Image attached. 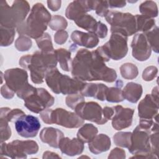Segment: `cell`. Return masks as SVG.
<instances>
[{"label":"cell","mask_w":159,"mask_h":159,"mask_svg":"<svg viewBox=\"0 0 159 159\" xmlns=\"http://www.w3.org/2000/svg\"><path fill=\"white\" fill-rule=\"evenodd\" d=\"M106 61L97 50L80 49L71 63V75L81 81H103L112 83L117 78V73L107 66Z\"/></svg>","instance_id":"obj_1"},{"label":"cell","mask_w":159,"mask_h":159,"mask_svg":"<svg viewBox=\"0 0 159 159\" xmlns=\"http://www.w3.org/2000/svg\"><path fill=\"white\" fill-rule=\"evenodd\" d=\"M57 59L55 50L50 52L37 51L31 55L22 56L19 65L30 71V78L35 84L43 82L48 71L56 67Z\"/></svg>","instance_id":"obj_2"},{"label":"cell","mask_w":159,"mask_h":159,"mask_svg":"<svg viewBox=\"0 0 159 159\" xmlns=\"http://www.w3.org/2000/svg\"><path fill=\"white\" fill-rule=\"evenodd\" d=\"M51 20V14L43 4H35L25 20L16 29L19 35H26L37 40L42 37Z\"/></svg>","instance_id":"obj_3"},{"label":"cell","mask_w":159,"mask_h":159,"mask_svg":"<svg viewBox=\"0 0 159 159\" xmlns=\"http://www.w3.org/2000/svg\"><path fill=\"white\" fill-rule=\"evenodd\" d=\"M45 80L54 93L68 95L80 93L86 84L83 81L61 74L56 67L47 72Z\"/></svg>","instance_id":"obj_4"},{"label":"cell","mask_w":159,"mask_h":159,"mask_svg":"<svg viewBox=\"0 0 159 159\" xmlns=\"http://www.w3.org/2000/svg\"><path fill=\"white\" fill-rule=\"evenodd\" d=\"M29 11L30 6L26 1H14L11 6L6 1H1L0 2L1 25L7 28H17L25 20Z\"/></svg>","instance_id":"obj_5"},{"label":"cell","mask_w":159,"mask_h":159,"mask_svg":"<svg viewBox=\"0 0 159 159\" xmlns=\"http://www.w3.org/2000/svg\"><path fill=\"white\" fill-rule=\"evenodd\" d=\"M4 78L6 84L20 99H25L36 90V88L29 83L28 74L25 70L19 68L7 70Z\"/></svg>","instance_id":"obj_6"},{"label":"cell","mask_w":159,"mask_h":159,"mask_svg":"<svg viewBox=\"0 0 159 159\" xmlns=\"http://www.w3.org/2000/svg\"><path fill=\"white\" fill-rule=\"evenodd\" d=\"M105 19L111 25V33L118 32L129 37L137 32L135 17L130 13L109 11Z\"/></svg>","instance_id":"obj_7"},{"label":"cell","mask_w":159,"mask_h":159,"mask_svg":"<svg viewBox=\"0 0 159 159\" xmlns=\"http://www.w3.org/2000/svg\"><path fill=\"white\" fill-rule=\"evenodd\" d=\"M152 132L137 125L132 132V143L129 151L135 155L131 158H158L151 152L150 135Z\"/></svg>","instance_id":"obj_8"},{"label":"cell","mask_w":159,"mask_h":159,"mask_svg":"<svg viewBox=\"0 0 159 159\" xmlns=\"http://www.w3.org/2000/svg\"><path fill=\"white\" fill-rule=\"evenodd\" d=\"M39 145L34 140H14L9 143H1V156L11 158H26L27 155L37 153Z\"/></svg>","instance_id":"obj_9"},{"label":"cell","mask_w":159,"mask_h":159,"mask_svg":"<svg viewBox=\"0 0 159 159\" xmlns=\"http://www.w3.org/2000/svg\"><path fill=\"white\" fill-rule=\"evenodd\" d=\"M98 48L109 60H119L127 53V37L120 33L112 32L109 40Z\"/></svg>","instance_id":"obj_10"},{"label":"cell","mask_w":159,"mask_h":159,"mask_svg":"<svg viewBox=\"0 0 159 159\" xmlns=\"http://www.w3.org/2000/svg\"><path fill=\"white\" fill-rule=\"evenodd\" d=\"M24 106L34 113H40L51 107L55 101L54 98L44 88H36L35 91L24 99Z\"/></svg>","instance_id":"obj_11"},{"label":"cell","mask_w":159,"mask_h":159,"mask_svg":"<svg viewBox=\"0 0 159 159\" xmlns=\"http://www.w3.org/2000/svg\"><path fill=\"white\" fill-rule=\"evenodd\" d=\"M74 111L83 120H89L99 125L104 124L107 122L103 116L102 108L96 102H82L75 107Z\"/></svg>","instance_id":"obj_12"},{"label":"cell","mask_w":159,"mask_h":159,"mask_svg":"<svg viewBox=\"0 0 159 159\" xmlns=\"http://www.w3.org/2000/svg\"><path fill=\"white\" fill-rule=\"evenodd\" d=\"M50 121L51 124H55L70 129L78 128L84 122L76 112L68 111L62 108L52 110Z\"/></svg>","instance_id":"obj_13"},{"label":"cell","mask_w":159,"mask_h":159,"mask_svg":"<svg viewBox=\"0 0 159 159\" xmlns=\"http://www.w3.org/2000/svg\"><path fill=\"white\" fill-rule=\"evenodd\" d=\"M14 123L17 134L25 138L35 137L41 127L38 118L32 115L23 114L18 117Z\"/></svg>","instance_id":"obj_14"},{"label":"cell","mask_w":159,"mask_h":159,"mask_svg":"<svg viewBox=\"0 0 159 159\" xmlns=\"http://www.w3.org/2000/svg\"><path fill=\"white\" fill-rule=\"evenodd\" d=\"M78 27L96 35L98 38L104 39L107 35L108 29L106 25L101 21H97L93 16L85 14L75 20Z\"/></svg>","instance_id":"obj_15"},{"label":"cell","mask_w":159,"mask_h":159,"mask_svg":"<svg viewBox=\"0 0 159 159\" xmlns=\"http://www.w3.org/2000/svg\"><path fill=\"white\" fill-rule=\"evenodd\" d=\"M114 114L112 119V127L117 130L130 127L132 122L134 109L124 107L120 105L113 107Z\"/></svg>","instance_id":"obj_16"},{"label":"cell","mask_w":159,"mask_h":159,"mask_svg":"<svg viewBox=\"0 0 159 159\" xmlns=\"http://www.w3.org/2000/svg\"><path fill=\"white\" fill-rule=\"evenodd\" d=\"M131 47L132 56L138 61H145L150 57L152 49L143 33L137 34L134 35L131 43Z\"/></svg>","instance_id":"obj_17"},{"label":"cell","mask_w":159,"mask_h":159,"mask_svg":"<svg viewBox=\"0 0 159 159\" xmlns=\"http://www.w3.org/2000/svg\"><path fill=\"white\" fill-rule=\"evenodd\" d=\"M158 99L147 94L138 105V113L140 119H153L158 115Z\"/></svg>","instance_id":"obj_18"},{"label":"cell","mask_w":159,"mask_h":159,"mask_svg":"<svg viewBox=\"0 0 159 159\" xmlns=\"http://www.w3.org/2000/svg\"><path fill=\"white\" fill-rule=\"evenodd\" d=\"M58 148L61 152L68 156H75L81 154L84 150L83 142L78 138L70 139L63 137L59 142Z\"/></svg>","instance_id":"obj_19"},{"label":"cell","mask_w":159,"mask_h":159,"mask_svg":"<svg viewBox=\"0 0 159 159\" xmlns=\"http://www.w3.org/2000/svg\"><path fill=\"white\" fill-rule=\"evenodd\" d=\"M91 11L92 9L90 1H74L67 6L65 16L68 19L75 21L82 15Z\"/></svg>","instance_id":"obj_20"},{"label":"cell","mask_w":159,"mask_h":159,"mask_svg":"<svg viewBox=\"0 0 159 159\" xmlns=\"http://www.w3.org/2000/svg\"><path fill=\"white\" fill-rule=\"evenodd\" d=\"M71 39L74 44L87 48H93L96 47L99 42V38L96 35L80 30L73 31L71 34Z\"/></svg>","instance_id":"obj_21"},{"label":"cell","mask_w":159,"mask_h":159,"mask_svg":"<svg viewBox=\"0 0 159 159\" xmlns=\"http://www.w3.org/2000/svg\"><path fill=\"white\" fill-rule=\"evenodd\" d=\"M64 137L63 132L53 127H44L40 133V138L43 143H47L49 146L57 148L59 142Z\"/></svg>","instance_id":"obj_22"},{"label":"cell","mask_w":159,"mask_h":159,"mask_svg":"<svg viewBox=\"0 0 159 159\" xmlns=\"http://www.w3.org/2000/svg\"><path fill=\"white\" fill-rule=\"evenodd\" d=\"M108 88L102 83H86L80 93L84 97H93L99 101H106Z\"/></svg>","instance_id":"obj_23"},{"label":"cell","mask_w":159,"mask_h":159,"mask_svg":"<svg viewBox=\"0 0 159 159\" xmlns=\"http://www.w3.org/2000/svg\"><path fill=\"white\" fill-rule=\"evenodd\" d=\"M88 143L90 152L96 155L107 151L111 146L110 138L104 134L96 135L93 140Z\"/></svg>","instance_id":"obj_24"},{"label":"cell","mask_w":159,"mask_h":159,"mask_svg":"<svg viewBox=\"0 0 159 159\" xmlns=\"http://www.w3.org/2000/svg\"><path fill=\"white\" fill-rule=\"evenodd\" d=\"M122 93L124 99L132 103H136L142 96L143 89L141 84L129 82L124 86Z\"/></svg>","instance_id":"obj_25"},{"label":"cell","mask_w":159,"mask_h":159,"mask_svg":"<svg viewBox=\"0 0 159 159\" xmlns=\"http://www.w3.org/2000/svg\"><path fill=\"white\" fill-rule=\"evenodd\" d=\"M98 132V128L92 124H85L78 130L77 138L83 143H89Z\"/></svg>","instance_id":"obj_26"},{"label":"cell","mask_w":159,"mask_h":159,"mask_svg":"<svg viewBox=\"0 0 159 159\" xmlns=\"http://www.w3.org/2000/svg\"><path fill=\"white\" fill-rule=\"evenodd\" d=\"M57 61L59 63L61 68L65 71H70L71 69L72 60L71 52L61 48L55 50Z\"/></svg>","instance_id":"obj_27"},{"label":"cell","mask_w":159,"mask_h":159,"mask_svg":"<svg viewBox=\"0 0 159 159\" xmlns=\"http://www.w3.org/2000/svg\"><path fill=\"white\" fill-rule=\"evenodd\" d=\"M122 84L123 82L121 80H117L116 82L115 87L108 88L106 101L111 102H119L122 101L124 99L121 89Z\"/></svg>","instance_id":"obj_28"},{"label":"cell","mask_w":159,"mask_h":159,"mask_svg":"<svg viewBox=\"0 0 159 159\" xmlns=\"http://www.w3.org/2000/svg\"><path fill=\"white\" fill-rule=\"evenodd\" d=\"M135 17L137 32L145 33L155 26V20L152 18L139 14L135 15Z\"/></svg>","instance_id":"obj_29"},{"label":"cell","mask_w":159,"mask_h":159,"mask_svg":"<svg viewBox=\"0 0 159 159\" xmlns=\"http://www.w3.org/2000/svg\"><path fill=\"white\" fill-rule=\"evenodd\" d=\"M0 120L9 122H15L16 119L25 113L19 109H10L9 107H1L0 110Z\"/></svg>","instance_id":"obj_30"},{"label":"cell","mask_w":159,"mask_h":159,"mask_svg":"<svg viewBox=\"0 0 159 159\" xmlns=\"http://www.w3.org/2000/svg\"><path fill=\"white\" fill-rule=\"evenodd\" d=\"M140 13L146 17L153 18L158 16V7L153 1H145L139 6Z\"/></svg>","instance_id":"obj_31"},{"label":"cell","mask_w":159,"mask_h":159,"mask_svg":"<svg viewBox=\"0 0 159 159\" xmlns=\"http://www.w3.org/2000/svg\"><path fill=\"white\" fill-rule=\"evenodd\" d=\"M113 140L114 143L119 147L129 148L132 143V132H119L116 133Z\"/></svg>","instance_id":"obj_32"},{"label":"cell","mask_w":159,"mask_h":159,"mask_svg":"<svg viewBox=\"0 0 159 159\" xmlns=\"http://www.w3.org/2000/svg\"><path fill=\"white\" fill-rule=\"evenodd\" d=\"M1 46L7 47L14 41L16 31L14 28H7L1 25Z\"/></svg>","instance_id":"obj_33"},{"label":"cell","mask_w":159,"mask_h":159,"mask_svg":"<svg viewBox=\"0 0 159 159\" xmlns=\"http://www.w3.org/2000/svg\"><path fill=\"white\" fill-rule=\"evenodd\" d=\"M120 72L121 76L126 80L134 79L139 74L138 68L131 63H126L122 65L120 67Z\"/></svg>","instance_id":"obj_34"},{"label":"cell","mask_w":159,"mask_h":159,"mask_svg":"<svg viewBox=\"0 0 159 159\" xmlns=\"http://www.w3.org/2000/svg\"><path fill=\"white\" fill-rule=\"evenodd\" d=\"M143 34L151 49L155 53H158V27L155 25L151 30Z\"/></svg>","instance_id":"obj_35"},{"label":"cell","mask_w":159,"mask_h":159,"mask_svg":"<svg viewBox=\"0 0 159 159\" xmlns=\"http://www.w3.org/2000/svg\"><path fill=\"white\" fill-rule=\"evenodd\" d=\"M36 43L40 51L50 52L55 50L53 49L51 37L48 33L45 32L42 37L37 39Z\"/></svg>","instance_id":"obj_36"},{"label":"cell","mask_w":159,"mask_h":159,"mask_svg":"<svg viewBox=\"0 0 159 159\" xmlns=\"http://www.w3.org/2000/svg\"><path fill=\"white\" fill-rule=\"evenodd\" d=\"M92 11H96V13L101 16L105 17L109 12V5L107 1H90Z\"/></svg>","instance_id":"obj_37"},{"label":"cell","mask_w":159,"mask_h":159,"mask_svg":"<svg viewBox=\"0 0 159 159\" xmlns=\"http://www.w3.org/2000/svg\"><path fill=\"white\" fill-rule=\"evenodd\" d=\"M48 25L53 30H65L68 25V22L63 16L55 15L52 17Z\"/></svg>","instance_id":"obj_38"},{"label":"cell","mask_w":159,"mask_h":159,"mask_svg":"<svg viewBox=\"0 0 159 159\" xmlns=\"http://www.w3.org/2000/svg\"><path fill=\"white\" fill-rule=\"evenodd\" d=\"M32 40L26 35H19L15 42V47L20 52L29 50L32 47Z\"/></svg>","instance_id":"obj_39"},{"label":"cell","mask_w":159,"mask_h":159,"mask_svg":"<svg viewBox=\"0 0 159 159\" xmlns=\"http://www.w3.org/2000/svg\"><path fill=\"white\" fill-rule=\"evenodd\" d=\"M84 101V97L80 93L69 94L66 98V104L68 107L72 109H75V107L80 103Z\"/></svg>","instance_id":"obj_40"},{"label":"cell","mask_w":159,"mask_h":159,"mask_svg":"<svg viewBox=\"0 0 159 159\" xmlns=\"http://www.w3.org/2000/svg\"><path fill=\"white\" fill-rule=\"evenodd\" d=\"M8 123L6 121L0 120L1 143L7 140L11 136V130Z\"/></svg>","instance_id":"obj_41"},{"label":"cell","mask_w":159,"mask_h":159,"mask_svg":"<svg viewBox=\"0 0 159 159\" xmlns=\"http://www.w3.org/2000/svg\"><path fill=\"white\" fill-rule=\"evenodd\" d=\"M158 69L154 66H150L147 67L143 71L142 78L146 81L153 80L157 75Z\"/></svg>","instance_id":"obj_42"},{"label":"cell","mask_w":159,"mask_h":159,"mask_svg":"<svg viewBox=\"0 0 159 159\" xmlns=\"http://www.w3.org/2000/svg\"><path fill=\"white\" fill-rule=\"evenodd\" d=\"M151 152L158 157V132H152L150 135Z\"/></svg>","instance_id":"obj_43"},{"label":"cell","mask_w":159,"mask_h":159,"mask_svg":"<svg viewBox=\"0 0 159 159\" xmlns=\"http://www.w3.org/2000/svg\"><path fill=\"white\" fill-rule=\"evenodd\" d=\"M68 38V32L65 30H58L54 35V40L58 45L65 43Z\"/></svg>","instance_id":"obj_44"},{"label":"cell","mask_w":159,"mask_h":159,"mask_svg":"<svg viewBox=\"0 0 159 159\" xmlns=\"http://www.w3.org/2000/svg\"><path fill=\"white\" fill-rule=\"evenodd\" d=\"M125 158V151L120 148H115L112 150L108 156V158H121L124 159Z\"/></svg>","instance_id":"obj_45"},{"label":"cell","mask_w":159,"mask_h":159,"mask_svg":"<svg viewBox=\"0 0 159 159\" xmlns=\"http://www.w3.org/2000/svg\"><path fill=\"white\" fill-rule=\"evenodd\" d=\"M1 94L3 98L10 99L14 97L15 93L5 84L1 88Z\"/></svg>","instance_id":"obj_46"},{"label":"cell","mask_w":159,"mask_h":159,"mask_svg":"<svg viewBox=\"0 0 159 159\" xmlns=\"http://www.w3.org/2000/svg\"><path fill=\"white\" fill-rule=\"evenodd\" d=\"M51 109L47 108L43 111H42L41 112H40V116L41 119H42L43 122L47 124H51Z\"/></svg>","instance_id":"obj_47"},{"label":"cell","mask_w":159,"mask_h":159,"mask_svg":"<svg viewBox=\"0 0 159 159\" xmlns=\"http://www.w3.org/2000/svg\"><path fill=\"white\" fill-rule=\"evenodd\" d=\"M102 112H103V116L107 121L111 119L112 116L114 114V108L111 107H107V106H106L102 109Z\"/></svg>","instance_id":"obj_48"},{"label":"cell","mask_w":159,"mask_h":159,"mask_svg":"<svg viewBox=\"0 0 159 159\" xmlns=\"http://www.w3.org/2000/svg\"><path fill=\"white\" fill-rule=\"evenodd\" d=\"M61 1L59 0L47 1L48 7L52 11H57L61 7Z\"/></svg>","instance_id":"obj_49"},{"label":"cell","mask_w":159,"mask_h":159,"mask_svg":"<svg viewBox=\"0 0 159 159\" xmlns=\"http://www.w3.org/2000/svg\"><path fill=\"white\" fill-rule=\"evenodd\" d=\"M108 5L109 7L111 8H120L125 6V1H108Z\"/></svg>","instance_id":"obj_50"},{"label":"cell","mask_w":159,"mask_h":159,"mask_svg":"<svg viewBox=\"0 0 159 159\" xmlns=\"http://www.w3.org/2000/svg\"><path fill=\"white\" fill-rule=\"evenodd\" d=\"M61 158V157L56 153L50 152V151H46L43 153V158Z\"/></svg>","instance_id":"obj_51"}]
</instances>
